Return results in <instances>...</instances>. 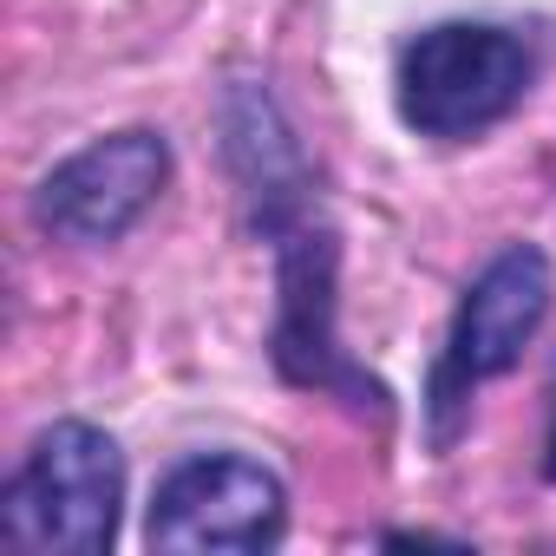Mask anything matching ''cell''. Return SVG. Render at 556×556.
Here are the masks:
<instances>
[{
	"mask_svg": "<svg viewBox=\"0 0 556 556\" xmlns=\"http://www.w3.org/2000/svg\"><path fill=\"white\" fill-rule=\"evenodd\" d=\"M249 236L268 249V367L282 387L348 406L367 426H393V387L341 341V223L321 203V177L242 203Z\"/></svg>",
	"mask_w": 556,
	"mask_h": 556,
	"instance_id": "1",
	"label": "cell"
},
{
	"mask_svg": "<svg viewBox=\"0 0 556 556\" xmlns=\"http://www.w3.org/2000/svg\"><path fill=\"white\" fill-rule=\"evenodd\" d=\"M549 302H556V268L536 242H504L458 289V308L419 387V432L432 458L458 452V439L471 432L478 393L523 361V348L549 321Z\"/></svg>",
	"mask_w": 556,
	"mask_h": 556,
	"instance_id": "2",
	"label": "cell"
},
{
	"mask_svg": "<svg viewBox=\"0 0 556 556\" xmlns=\"http://www.w3.org/2000/svg\"><path fill=\"white\" fill-rule=\"evenodd\" d=\"M536 73V34L504 21H432L393 47V112L426 144H471L530 99Z\"/></svg>",
	"mask_w": 556,
	"mask_h": 556,
	"instance_id": "3",
	"label": "cell"
},
{
	"mask_svg": "<svg viewBox=\"0 0 556 556\" xmlns=\"http://www.w3.org/2000/svg\"><path fill=\"white\" fill-rule=\"evenodd\" d=\"M125 530V445L92 419L34 432L0 484V536L27 556H105Z\"/></svg>",
	"mask_w": 556,
	"mask_h": 556,
	"instance_id": "4",
	"label": "cell"
},
{
	"mask_svg": "<svg viewBox=\"0 0 556 556\" xmlns=\"http://www.w3.org/2000/svg\"><path fill=\"white\" fill-rule=\"evenodd\" d=\"M289 536V484L255 452L216 445V452H184L177 465L157 471L151 504H144V549H229V556H262Z\"/></svg>",
	"mask_w": 556,
	"mask_h": 556,
	"instance_id": "5",
	"label": "cell"
},
{
	"mask_svg": "<svg viewBox=\"0 0 556 556\" xmlns=\"http://www.w3.org/2000/svg\"><path fill=\"white\" fill-rule=\"evenodd\" d=\"M170 170H177V151L164 131L151 125L105 131L34 184V223L53 242L112 249L157 210V197L170 190Z\"/></svg>",
	"mask_w": 556,
	"mask_h": 556,
	"instance_id": "6",
	"label": "cell"
},
{
	"mask_svg": "<svg viewBox=\"0 0 556 556\" xmlns=\"http://www.w3.org/2000/svg\"><path fill=\"white\" fill-rule=\"evenodd\" d=\"M543 484H556V393H549V426H543Z\"/></svg>",
	"mask_w": 556,
	"mask_h": 556,
	"instance_id": "7",
	"label": "cell"
}]
</instances>
